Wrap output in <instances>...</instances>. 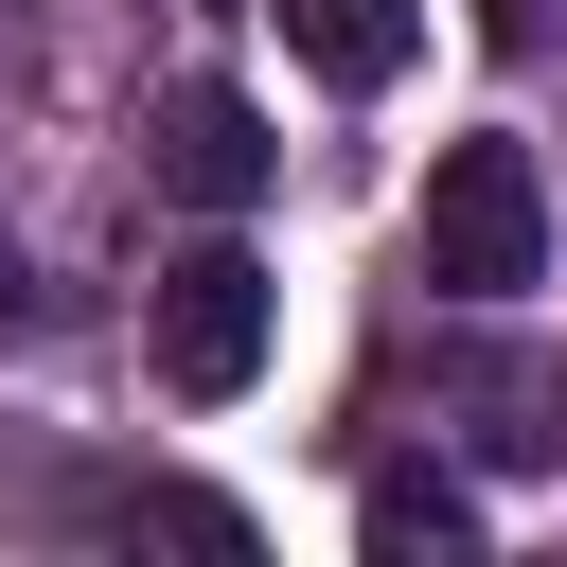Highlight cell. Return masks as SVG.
I'll use <instances>...</instances> for the list:
<instances>
[{"label": "cell", "mask_w": 567, "mask_h": 567, "mask_svg": "<svg viewBox=\"0 0 567 567\" xmlns=\"http://www.w3.org/2000/svg\"><path fill=\"white\" fill-rule=\"evenodd\" d=\"M532 266H549V177H532V142H443V177H425V284L496 301V284H532Z\"/></svg>", "instance_id": "cell-1"}, {"label": "cell", "mask_w": 567, "mask_h": 567, "mask_svg": "<svg viewBox=\"0 0 567 567\" xmlns=\"http://www.w3.org/2000/svg\"><path fill=\"white\" fill-rule=\"evenodd\" d=\"M266 319H284V301H266L248 248H177V266H159V372H177L195 408H230V390L266 372Z\"/></svg>", "instance_id": "cell-2"}, {"label": "cell", "mask_w": 567, "mask_h": 567, "mask_svg": "<svg viewBox=\"0 0 567 567\" xmlns=\"http://www.w3.org/2000/svg\"><path fill=\"white\" fill-rule=\"evenodd\" d=\"M142 159H159V195H195V213H248L284 142H266V106H248V89H213V71H195V89H159Z\"/></svg>", "instance_id": "cell-3"}, {"label": "cell", "mask_w": 567, "mask_h": 567, "mask_svg": "<svg viewBox=\"0 0 567 567\" xmlns=\"http://www.w3.org/2000/svg\"><path fill=\"white\" fill-rule=\"evenodd\" d=\"M284 35H301V71H319V89H390V71H408V35H425V0H284Z\"/></svg>", "instance_id": "cell-4"}, {"label": "cell", "mask_w": 567, "mask_h": 567, "mask_svg": "<svg viewBox=\"0 0 567 567\" xmlns=\"http://www.w3.org/2000/svg\"><path fill=\"white\" fill-rule=\"evenodd\" d=\"M354 549H372V567H408V549H478V496L425 478V461H390V478L354 496Z\"/></svg>", "instance_id": "cell-5"}, {"label": "cell", "mask_w": 567, "mask_h": 567, "mask_svg": "<svg viewBox=\"0 0 567 567\" xmlns=\"http://www.w3.org/2000/svg\"><path fill=\"white\" fill-rule=\"evenodd\" d=\"M124 532H159V549H248V514H230V496H195V478H142V496H124Z\"/></svg>", "instance_id": "cell-6"}, {"label": "cell", "mask_w": 567, "mask_h": 567, "mask_svg": "<svg viewBox=\"0 0 567 567\" xmlns=\"http://www.w3.org/2000/svg\"><path fill=\"white\" fill-rule=\"evenodd\" d=\"M478 35H496V53H532V35H549V0H478Z\"/></svg>", "instance_id": "cell-7"}, {"label": "cell", "mask_w": 567, "mask_h": 567, "mask_svg": "<svg viewBox=\"0 0 567 567\" xmlns=\"http://www.w3.org/2000/svg\"><path fill=\"white\" fill-rule=\"evenodd\" d=\"M0 337H18V248H0Z\"/></svg>", "instance_id": "cell-8"}]
</instances>
